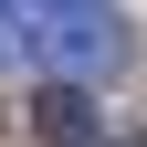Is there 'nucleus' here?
I'll list each match as a JSON object with an SVG mask.
<instances>
[{"instance_id": "nucleus-3", "label": "nucleus", "mask_w": 147, "mask_h": 147, "mask_svg": "<svg viewBox=\"0 0 147 147\" xmlns=\"http://www.w3.org/2000/svg\"><path fill=\"white\" fill-rule=\"evenodd\" d=\"M21 63V11H11V0H0V74Z\"/></svg>"}, {"instance_id": "nucleus-2", "label": "nucleus", "mask_w": 147, "mask_h": 147, "mask_svg": "<svg viewBox=\"0 0 147 147\" xmlns=\"http://www.w3.org/2000/svg\"><path fill=\"white\" fill-rule=\"evenodd\" d=\"M32 137H42V147H105L116 126L95 116L84 84H42V95H32Z\"/></svg>"}, {"instance_id": "nucleus-1", "label": "nucleus", "mask_w": 147, "mask_h": 147, "mask_svg": "<svg viewBox=\"0 0 147 147\" xmlns=\"http://www.w3.org/2000/svg\"><path fill=\"white\" fill-rule=\"evenodd\" d=\"M21 53L53 74V84H84V74H116V63H126V21H116V0L32 11V21H21Z\"/></svg>"}, {"instance_id": "nucleus-4", "label": "nucleus", "mask_w": 147, "mask_h": 147, "mask_svg": "<svg viewBox=\"0 0 147 147\" xmlns=\"http://www.w3.org/2000/svg\"><path fill=\"white\" fill-rule=\"evenodd\" d=\"M105 147H147V137H105Z\"/></svg>"}]
</instances>
